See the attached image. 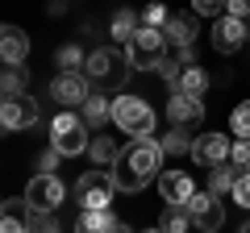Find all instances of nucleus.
Wrapping results in <instances>:
<instances>
[{
	"mask_svg": "<svg viewBox=\"0 0 250 233\" xmlns=\"http://www.w3.org/2000/svg\"><path fill=\"white\" fill-rule=\"evenodd\" d=\"M0 58H4V67H21L29 58V38L21 25H4L0 29Z\"/></svg>",
	"mask_w": 250,
	"mask_h": 233,
	"instance_id": "4468645a",
	"label": "nucleus"
},
{
	"mask_svg": "<svg viewBox=\"0 0 250 233\" xmlns=\"http://www.w3.org/2000/svg\"><path fill=\"white\" fill-rule=\"evenodd\" d=\"M50 146L62 154V158H75V154H83L92 146V137H88V121L83 116H75V113H59L50 121Z\"/></svg>",
	"mask_w": 250,
	"mask_h": 233,
	"instance_id": "39448f33",
	"label": "nucleus"
},
{
	"mask_svg": "<svg viewBox=\"0 0 250 233\" xmlns=\"http://www.w3.org/2000/svg\"><path fill=\"white\" fill-rule=\"evenodd\" d=\"M62 200H67V188H62V179H59V175H42V171H38L34 179L25 183V204L34 208L38 216L59 213V208H62Z\"/></svg>",
	"mask_w": 250,
	"mask_h": 233,
	"instance_id": "423d86ee",
	"label": "nucleus"
},
{
	"mask_svg": "<svg viewBox=\"0 0 250 233\" xmlns=\"http://www.w3.org/2000/svg\"><path fill=\"white\" fill-rule=\"evenodd\" d=\"M38 116H42V108H38V100L29 92L25 96H4V104H0V125L9 129V134L38 125Z\"/></svg>",
	"mask_w": 250,
	"mask_h": 233,
	"instance_id": "6e6552de",
	"label": "nucleus"
},
{
	"mask_svg": "<svg viewBox=\"0 0 250 233\" xmlns=\"http://www.w3.org/2000/svg\"><path fill=\"white\" fill-rule=\"evenodd\" d=\"M163 38H167V46H175V50L196 46V13H175V17L167 21V29H163Z\"/></svg>",
	"mask_w": 250,
	"mask_h": 233,
	"instance_id": "dca6fc26",
	"label": "nucleus"
},
{
	"mask_svg": "<svg viewBox=\"0 0 250 233\" xmlns=\"http://www.w3.org/2000/svg\"><path fill=\"white\" fill-rule=\"evenodd\" d=\"M159 192H163L167 204H188V200L196 196V183H192V175H184V171H163Z\"/></svg>",
	"mask_w": 250,
	"mask_h": 233,
	"instance_id": "2eb2a0df",
	"label": "nucleus"
},
{
	"mask_svg": "<svg viewBox=\"0 0 250 233\" xmlns=\"http://www.w3.org/2000/svg\"><path fill=\"white\" fill-rule=\"evenodd\" d=\"M229 134H238V137H250V100H242V104L229 113Z\"/></svg>",
	"mask_w": 250,
	"mask_h": 233,
	"instance_id": "bb28decb",
	"label": "nucleus"
},
{
	"mask_svg": "<svg viewBox=\"0 0 250 233\" xmlns=\"http://www.w3.org/2000/svg\"><path fill=\"white\" fill-rule=\"evenodd\" d=\"M196 233H200V229H196Z\"/></svg>",
	"mask_w": 250,
	"mask_h": 233,
	"instance_id": "58836bf2",
	"label": "nucleus"
},
{
	"mask_svg": "<svg viewBox=\"0 0 250 233\" xmlns=\"http://www.w3.org/2000/svg\"><path fill=\"white\" fill-rule=\"evenodd\" d=\"M59 158H62V154H59V150L50 146V150H46L42 158H38V167H42V175H54V167H59Z\"/></svg>",
	"mask_w": 250,
	"mask_h": 233,
	"instance_id": "473e14b6",
	"label": "nucleus"
},
{
	"mask_svg": "<svg viewBox=\"0 0 250 233\" xmlns=\"http://www.w3.org/2000/svg\"><path fill=\"white\" fill-rule=\"evenodd\" d=\"M113 225L117 216L108 208H80V216H75V233H108Z\"/></svg>",
	"mask_w": 250,
	"mask_h": 233,
	"instance_id": "a211bd4d",
	"label": "nucleus"
},
{
	"mask_svg": "<svg viewBox=\"0 0 250 233\" xmlns=\"http://www.w3.org/2000/svg\"><path fill=\"white\" fill-rule=\"evenodd\" d=\"M163 154H192V146H196V142H192V137H188V129H175V125H171V134H163Z\"/></svg>",
	"mask_w": 250,
	"mask_h": 233,
	"instance_id": "393cba45",
	"label": "nucleus"
},
{
	"mask_svg": "<svg viewBox=\"0 0 250 233\" xmlns=\"http://www.w3.org/2000/svg\"><path fill=\"white\" fill-rule=\"evenodd\" d=\"M80 116L88 121V129H100L104 121H113V100H108V96H100V92H92V96L83 100Z\"/></svg>",
	"mask_w": 250,
	"mask_h": 233,
	"instance_id": "aec40b11",
	"label": "nucleus"
},
{
	"mask_svg": "<svg viewBox=\"0 0 250 233\" xmlns=\"http://www.w3.org/2000/svg\"><path fill=\"white\" fill-rule=\"evenodd\" d=\"M129 71H134V67H129V58H125L121 50H113V46L92 50L88 63H83V75H88L92 88H121Z\"/></svg>",
	"mask_w": 250,
	"mask_h": 233,
	"instance_id": "7ed1b4c3",
	"label": "nucleus"
},
{
	"mask_svg": "<svg viewBox=\"0 0 250 233\" xmlns=\"http://www.w3.org/2000/svg\"><path fill=\"white\" fill-rule=\"evenodd\" d=\"M242 233H250V221H246V225H242Z\"/></svg>",
	"mask_w": 250,
	"mask_h": 233,
	"instance_id": "c9c22d12",
	"label": "nucleus"
},
{
	"mask_svg": "<svg viewBox=\"0 0 250 233\" xmlns=\"http://www.w3.org/2000/svg\"><path fill=\"white\" fill-rule=\"evenodd\" d=\"M159 162H163V146L159 142H129L121 150V158L113 162V179L117 192H142L146 183L159 175Z\"/></svg>",
	"mask_w": 250,
	"mask_h": 233,
	"instance_id": "f257e3e1",
	"label": "nucleus"
},
{
	"mask_svg": "<svg viewBox=\"0 0 250 233\" xmlns=\"http://www.w3.org/2000/svg\"><path fill=\"white\" fill-rule=\"evenodd\" d=\"M125 58H129L134 71H159L163 58H167V38H163V29L142 25L129 42H125Z\"/></svg>",
	"mask_w": 250,
	"mask_h": 233,
	"instance_id": "20e7f679",
	"label": "nucleus"
},
{
	"mask_svg": "<svg viewBox=\"0 0 250 233\" xmlns=\"http://www.w3.org/2000/svg\"><path fill=\"white\" fill-rule=\"evenodd\" d=\"M113 192H117L113 171H83L80 179H75V200H80V208H108L113 204Z\"/></svg>",
	"mask_w": 250,
	"mask_h": 233,
	"instance_id": "0eeeda50",
	"label": "nucleus"
},
{
	"mask_svg": "<svg viewBox=\"0 0 250 233\" xmlns=\"http://www.w3.org/2000/svg\"><path fill=\"white\" fill-rule=\"evenodd\" d=\"M167 121L175 129H200L205 125V100H196V96H179V92H171V100H167Z\"/></svg>",
	"mask_w": 250,
	"mask_h": 233,
	"instance_id": "9d476101",
	"label": "nucleus"
},
{
	"mask_svg": "<svg viewBox=\"0 0 250 233\" xmlns=\"http://www.w3.org/2000/svg\"><path fill=\"white\" fill-rule=\"evenodd\" d=\"M229 150H233V142L225 134H200L196 137V146H192V158H196V167H221V162H229Z\"/></svg>",
	"mask_w": 250,
	"mask_h": 233,
	"instance_id": "f8f14e48",
	"label": "nucleus"
},
{
	"mask_svg": "<svg viewBox=\"0 0 250 233\" xmlns=\"http://www.w3.org/2000/svg\"><path fill=\"white\" fill-rule=\"evenodd\" d=\"M229 162H233V167H242V171H250V137H238V142H233Z\"/></svg>",
	"mask_w": 250,
	"mask_h": 233,
	"instance_id": "c756f323",
	"label": "nucleus"
},
{
	"mask_svg": "<svg viewBox=\"0 0 250 233\" xmlns=\"http://www.w3.org/2000/svg\"><path fill=\"white\" fill-rule=\"evenodd\" d=\"M108 233H134V229H129V225H125V221H117V225H113V229H108Z\"/></svg>",
	"mask_w": 250,
	"mask_h": 233,
	"instance_id": "f704fd0d",
	"label": "nucleus"
},
{
	"mask_svg": "<svg viewBox=\"0 0 250 233\" xmlns=\"http://www.w3.org/2000/svg\"><path fill=\"white\" fill-rule=\"evenodd\" d=\"M242 175H246L242 167H233V162H221V167L208 171V192H213V196H225V192H229V196H233V188H238Z\"/></svg>",
	"mask_w": 250,
	"mask_h": 233,
	"instance_id": "6ab92c4d",
	"label": "nucleus"
},
{
	"mask_svg": "<svg viewBox=\"0 0 250 233\" xmlns=\"http://www.w3.org/2000/svg\"><path fill=\"white\" fill-rule=\"evenodd\" d=\"M25 83H29V71H25V63H21V67H4V79H0L4 96H25Z\"/></svg>",
	"mask_w": 250,
	"mask_h": 233,
	"instance_id": "b1692460",
	"label": "nucleus"
},
{
	"mask_svg": "<svg viewBox=\"0 0 250 233\" xmlns=\"http://www.w3.org/2000/svg\"><path fill=\"white\" fill-rule=\"evenodd\" d=\"M138 29H142V25H138V13H134V9H117V13H113V25H108L113 42H129Z\"/></svg>",
	"mask_w": 250,
	"mask_h": 233,
	"instance_id": "4be33fe9",
	"label": "nucleus"
},
{
	"mask_svg": "<svg viewBox=\"0 0 250 233\" xmlns=\"http://www.w3.org/2000/svg\"><path fill=\"white\" fill-rule=\"evenodd\" d=\"M88 150H92V162H96V167H113V162L121 158V146H117L108 134L92 137V146H88Z\"/></svg>",
	"mask_w": 250,
	"mask_h": 233,
	"instance_id": "5701e85b",
	"label": "nucleus"
},
{
	"mask_svg": "<svg viewBox=\"0 0 250 233\" xmlns=\"http://www.w3.org/2000/svg\"><path fill=\"white\" fill-rule=\"evenodd\" d=\"M146 233H163V229H146Z\"/></svg>",
	"mask_w": 250,
	"mask_h": 233,
	"instance_id": "4c0bfd02",
	"label": "nucleus"
},
{
	"mask_svg": "<svg viewBox=\"0 0 250 233\" xmlns=\"http://www.w3.org/2000/svg\"><path fill=\"white\" fill-rule=\"evenodd\" d=\"M159 229L163 233H192V213H188V204H167Z\"/></svg>",
	"mask_w": 250,
	"mask_h": 233,
	"instance_id": "412c9836",
	"label": "nucleus"
},
{
	"mask_svg": "<svg viewBox=\"0 0 250 233\" xmlns=\"http://www.w3.org/2000/svg\"><path fill=\"white\" fill-rule=\"evenodd\" d=\"M113 125L121 129V134H129L134 142H154V108L146 104L142 96L121 92V96L113 100Z\"/></svg>",
	"mask_w": 250,
	"mask_h": 233,
	"instance_id": "f03ea898",
	"label": "nucleus"
},
{
	"mask_svg": "<svg viewBox=\"0 0 250 233\" xmlns=\"http://www.w3.org/2000/svg\"><path fill=\"white\" fill-rule=\"evenodd\" d=\"M225 13L238 21H250V0H225Z\"/></svg>",
	"mask_w": 250,
	"mask_h": 233,
	"instance_id": "2f4dec72",
	"label": "nucleus"
},
{
	"mask_svg": "<svg viewBox=\"0 0 250 233\" xmlns=\"http://www.w3.org/2000/svg\"><path fill=\"white\" fill-rule=\"evenodd\" d=\"M34 233H59V225L50 216H34Z\"/></svg>",
	"mask_w": 250,
	"mask_h": 233,
	"instance_id": "72a5a7b5",
	"label": "nucleus"
},
{
	"mask_svg": "<svg viewBox=\"0 0 250 233\" xmlns=\"http://www.w3.org/2000/svg\"><path fill=\"white\" fill-rule=\"evenodd\" d=\"M233 204H242V208H250V171L238 179V188H233Z\"/></svg>",
	"mask_w": 250,
	"mask_h": 233,
	"instance_id": "7c9ffc66",
	"label": "nucleus"
},
{
	"mask_svg": "<svg viewBox=\"0 0 250 233\" xmlns=\"http://www.w3.org/2000/svg\"><path fill=\"white\" fill-rule=\"evenodd\" d=\"M167 21H171V13L163 9V0H159V4H146V9H142V25H150V29H167Z\"/></svg>",
	"mask_w": 250,
	"mask_h": 233,
	"instance_id": "cd10ccee",
	"label": "nucleus"
},
{
	"mask_svg": "<svg viewBox=\"0 0 250 233\" xmlns=\"http://www.w3.org/2000/svg\"><path fill=\"white\" fill-rule=\"evenodd\" d=\"M242 42H246V21L229 17V13L213 21V50L217 54H233Z\"/></svg>",
	"mask_w": 250,
	"mask_h": 233,
	"instance_id": "ddd939ff",
	"label": "nucleus"
},
{
	"mask_svg": "<svg viewBox=\"0 0 250 233\" xmlns=\"http://www.w3.org/2000/svg\"><path fill=\"white\" fill-rule=\"evenodd\" d=\"M171 92H179V96H205V92H208V75H205V67H184V71H179L175 75V83H171Z\"/></svg>",
	"mask_w": 250,
	"mask_h": 233,
	"instance_id": "f3484780",
	"label": "nucleus"
},
{
	"mask_svg": "<svg viewBox=\"0 0 250 233\" xmlns=\"http://www.w3.org/2000/svg\"><path fill=\"white\" fill-rule=\"evenodd\" d=\"M54 63H59L62 71H83V63H88V54H83L80 46L71 42V46H62V50L54 54Z\"/></svg>",
	"mask_w": 250,
	"mask_h": 233,
	"instance_id": "a878e982",
	"label": "nucleus"
},
{
	"mask_svg": "<svg viewBox=\"0 0 250 233\" xmlns=\"http://www.w3.org/2000/svg\"><path fill=\"white\" fill-rule=\"evenodd\" d=\"M246 42H250V21H246Z\"/></svg>",
	"mask_w": 250,
	"mask_h": 233,
	"instance_id": "e433bc0d",
	"label": "nucleus"
},
{
	"mask_svg": "<svg viewBox=\"0 0 250 233\" xmlns=\"http://www.w3.org/2000/svg\"><path fill=\"white\" fill-rule=\"evenodd\" d=\"M188 213H192V225H196L200 233H217L225 225V204L213 192H196V196L188 200Z\"/></svg>",
	"mask_w": 250,
	"mask_h": 233,
	"instance_id": "1a4fd4ad",
	"label": "nucleus"
},
{
	"mask_svg": "<svg viewBox=\"0 0 250 233\" xmlns=\"http://www.w3.org/2000/svg\"><path fill=\"white\" fill-rule=\"evenodd\" d=\"M50 96L59 100V104H67V108H71V104L83 108V100L92 96L88 75H83V71H59V75L50 79Z\"/></svg>",
	"mask_w": 250,
	"mask_h": 233,
	"instance_id": "9b49d317",
	"label": "nucleus"
},
{
	"mask_svg": "<svg viewBox=\"0 0 250 233\" xmlns=\"http://www.w3.org/2000/svg\"><path fill=\"white\" fill-rule=\"evenodd\" d=\"M196 17H225V0H192Z\"/></svg>",
	"mask_w": 250,
	"mask_h": 233,
	"instance_id": "c85d7f7f",
	"label": "nucleus"
}]
</instances>
